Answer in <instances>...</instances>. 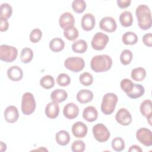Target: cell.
<instances>
[{
	"label": "cell",
	"mask_w": 152,
	"mask_h": 152,
	"mask_svg": "<svg viewBox=\"0 0 152 152\" xmlns=\"http://www.w3.org/2000/svg\"><path fill=\"white\" fill-rule=\"evenodd\" d=\"M65 67L74 72H78L82 71L85 66L84 60L80 57H69L64 61Z\"/></svg>",
	"instance_id": "6"
},
{
	"label": "cell",
	"mask_w": 152,
	"mask_h": 152,
	"mask_svg": "<svg viewBox=\"0 0 152 152\" xmlns=\"http://www.w3.org/2000/svg\"><path fill=\"white\" fill-rule=\"evenodd\" d=\"M40 84L45 89H50L55 85L54 78L50 75H45L41 78L40 80Z\"/></svg>",
	"instance_id": "33"
},
{
	"label": "cell",
	"mask_w": 152,
	"mask_h": 152,
	"mask_svg": "<svg viewBox=\"0 0 152 152\" xmlns=\"http://www.w3.org/2000/svg\"><path fill=\"white\" fill-rule=\"evenodd\" d=\"M144 92H145V89L142 85L134 83L133 88L132 89L131 91L127 94V96L131 99H135L140 98L142 96H143V94H144Z\"/></svg>",
	"instance_id": "28"
},
{
	"label": "cell",
	"mask_w": 152,
	"mask_h": 152,
	"mask_svg": "<svg viewBox=\"0 0 152 152\" xmlns=\"http://www.w3.org/2000/svg\"><path fill=\"white\" fill-rule=\"evenodd\" d=\"M83 117L87 122H94L98 118L97 110L94 106H87L83 110Z\"/></svg>",
	"instance_id": "21"
},
{
	"label": "cell",
	"mask_w": 152,
	"mask_h": 152,
	"mask_svg": "<svg viewBox=\"0 0 152 152\" xmlns=\"http://www.w3.org/2000/svg\"><path fill=\"white\" fill-rule=\"evenodd\" d=\"M56 83L61 87H66L70 84L71 78L68 74L65 73H61L57 77Z\"/></svg>",
	"instance_id": "38"
},
{
	"label": "cell",
	"mask_w": 152,
	"mask_h": 152,
	"mask_svg": "<svg viewBox=\"0 0 152 152\" xmlns=\"http://www.w3.org/2000/svg\"><path fill=\"white\" fill-rule=\"evenodd\" d=\"M73 11L77 13H83L86 8V2L83 0H74L72 2Z\"/></svg>",
	"instance_id": "34"
},
{
	"label": "cell",
	"mask_w": 152,
	"mask_h": 152,
	"mask_svg": "<svg viewBox=\"0 0 152 152\" xmlns=\"http://www.w3.org/2000/svg\"><path fill=\"white\" fill-rule=\"evenodd\" d=\"M146 71L142 67H137L133 69L131 73V78L135 81H142L146 77Z\"/></svg>",
	"instance_id": "27"
},
{
	"label": "cell",
	"mask_w": 152,
	"mask_h": 152,
	"mask_svg": "<svg viewBox=\"0 0 152 152\" xmlns=\"http://www.w3.org/2000/svg\"><path fill=\"white\" fill-rule=\"evenodd\" d=\"M64 36L68 40L74 41L79 36L78 30L75 26L71 27L64 31Z\"/></svg>",
	"instance_id": "32"
},
{
	"label": "cell",
	"mask_w": 152,
	"mask_h": 152,
	"mask_svg": "<svg viewBox=\"0 0 152 152\" xmlns=\"http://www.w3.org/2000/svg\"><path fill=\"white\" fill-rule=\"evenodd\" d=\"M138 27L143 30L149 29L151 27V13L150 8L145 4L138 5L135 10Z\"/></svg>",
	"instance_id": "1"
},
{
	"label": "cell",
	"mask_w": 152,
	"mask_h": 152,
	"mask_svg": "<svg viewBox=\"0 0 152 152\" xmlns=\"http://www.w3.org/2000/svg\"><path fill=\"white\" fill-rule=\"evenodd\" d=\"M72 50L75 53H84L87 50V43L83 39L77 40L74 42L72 45Z\"/></svg>",
	"instance_id": "29"
},
{
	"label": "cell",
	"mask_w": 152,
	"mask_h": 152,
	"mask_svg": "<svg viewBox=\"0 0 152 152\" xmlns=\"http://www.w3.org/2000/svg\"><path fill=\"white\" fill-rule=\"evenodd\" d=\"M142 42L144 44L148 46L151 47L152 46V34L151 33H147L144 34L142 37Z\"/></svg>",
	"instance_id": "42"
},
{
	"label": "cell",
	"mask_w": 152,
	"mask_h": 152,
	"mask_svg": "<svg viewBox=\"0 0 152 152\" xmlns=\"http://www.w3.org/2000/svg\"><path fill=\"white\" fill-rule=\"evenodd\" d=\"M134 83L128 78L123 79L120 83L121 89L126 94H129L133 88Z\"/></svg>",
	"instance_id": "39"
},
{
	"label": "cell",
	"mask_w": 152,
	"mask_h": 152,
	"mask_svg": "<svg viewBox=\"0 0 152 152\" xmlns=\"http://www.w3.org/2000/svg\"><path fill=\"white\" fill-rule=\"evenodd\" d=\"M4 118L8 123H14L17 121L19 117V113L15 106H8L4 112Z\"/></svg>",
	"instance_id": "17"
},
{
	"label": "cell",
	"mask_w": 152,
	"mask_h": 152,
	"mask_svg": "<svg viewBox=\"0 0 152 152\" xmlns=\"http://www.w3.org/2000/svg\"><path fill=\"white\" fill-rule=\"evenodd\" d=\"M99 27L104 31L112 33L116 30L117 24L113 18L107 16L102 18L99 23Z\"/></svg>",
	"instance_id": "10"
},
{
	"label": "cell",
	"mask_w": 152,
	"mask_h": 152,
	"mask_svg": "<svg viewBox=\"0 0 152 152\" xmlns=\"http://www.w3.org/2000/svg\"><path fill=\"white\" fill-rule=\"evenodd\" d=\"M36 103L32 93L26 92L23 94L21 99V111L25 115L32 114L36 109Z\"/></svg>",
	"instance_id": "4"
},
{
	"label": "cell",
	"mask_w": 152,
	"mask_h": 152,
	"mask_svg": "<svg viewBox=\"0 0 152 152\" xmlns=\"http://www.w3.org/2000/svg\"><path fill=\"white\" fill-rule=\"evenodd\" d=\"M117 5L120 8H126L130 6L131 1V0H118Z\"/></svg>",
	"instance_id": "43"
},
{
	"label": "cell",
	"mask_w": 152,
	"mask_h": 152,
	"mask_svg": "<svg viewBox=\"0 0 152 152\" xmlns=\"http://www.w3.org/2000/svg\"><path fill=\"white\" fill-rule=\"evenodd\" d=\"M119 21L121 24L124 27L131 26L133 23L132 13L128 11L122 12L119 15Z\"/></svg>",
	"instance_id": "24"
},
{
	"label": "cell",
	"mask_w": 152,
	"mask_h": 152,
	"mask_svg": "<svg viewBox=\"0 0 152 152\" xmlns=\"http://www.w3.org/2000/svg\"><path fill=\"white\" fill-rule=\"evenodd\" d=\"M33 52L30 48H24L20 53L21 61L24 64H28L33 59Z\"/></svg>",
	"instance_id": "30"
},
{
	"label": "cell",
	"mask_w": 152,
	"mask_h": 152,
	"mask_svg": "<svg viewBox=\"0 0 152 152\" xmlns=\"http://www.w3.org/2000/svg\"><path fill=\"white\" fill-rule=\"evenodd\" d=\"M1 10V16L0 18L8 20L12 14V7L8 3H3L0 7Z\"/></svg>",
	"instance_id": "31"
},
{
	"label": "cell",
	"mask_w": 152,
	"mask_h": 152,
	"mask_svg": "<svg viewBox=\"0 0 152 152\" xmlns=\"http://www.w3.org/2000/svg\"><path fill=\"white\" fill-rule=\"evenodd\" d=\"M115 119L120 125L127 126L132 122V116L126 109L121 108L115 115Z\"/></svg>",
	"instance_id": "11"
},
{
	"label": "cell",
	"mask_w": 152,
	"mask_h": 152,
	"mask_svg": "<svg viewBox=\"0 0 152 152\" xmlns=\"http://www.w3.org/2000/svg\"><path fill=\"white\" fill-rule=\"evenodd\" d=\"M68 97V93L65 90L56 89L50 94V99L53 102L59 103L64 102Z\"/></svg>",
	"instance_id": "22"
},
{
	"label": "cell",
	"mask_w": 152,
	"mask_h": 152,
	"mask_svg": "<svg viewBox=\"0 0 152 152\" xmlns=\"http://www.w3.org/2000/svg\"><path fill=\"white\" fill-rule=\"evenodd\" d=\"M60 27L64 30L74 26L75 18L73 15L69 12H65L62 14L59 19Z\"/></svg>",
	"instance_id": "12"
},
{
	"label": "cell",
	"mask_w": 152,
	"mask_h": 152,
	"mask_svg": "<svg viewBox=\"0 0 152 152\" xmlns=\"http://www.w3.org/2000/svg\"><path fill=\"white\" fill-rule=\"evenodd\" d=\"M55 139L58 144L64 146L69 142L70 135L66 131L61 130L56 134Z\"/></svg>",
	"instance_id": "23"
},
{
	"label": "cell",
	"mask_w": 152,
	"mask_h": 152,
	"mask_svg": "<svg viewBox=\"0 0 152 152\" xmlns=\"http://www.w3.org/2000/svg\"><path fill=\"white\" fill-rule=\"evenodd\" d=\"M94 95L91 91L87 89H82L80 90L76 96L77 101L81 103H87L90 102L93 99Z\"/></svg>",
	"instance_id": "20"
},
{
	"label": "cell",
	"mask_w": 152,
	"mask_h": 152,
	"mask_svg": "<svg viewBox=\"0 0 152 152\" xmlns=\"http://www.w3.org/2000/svg\"><path fill=\"white\" fill-rule=\"evenodd\" d=\"M136 138L138 141L146 147L152 145L151 131L146 128H141L137 131Z\"/></svg>",
	"instance_id": "9"
},
{
	"label": "cell",
	"mask_w": 152,
	"mask_h": 152,
	"mask_svg": "<svg viewBox=\"0 0 152 152\" xmlns=\"http://www.w3.org/2000/svg\"><path fill=\"white\" fill-rule=\"evenodd\" d=\"M9 23L8 20L1 18V26H0V31L3 32L5 31L8 29Z\"/></svg>",
	"instance_id": "44"
},
{
	"label": "cell",
	"mask_w": 152,
	"mask_h": 152,
	"mask_svg": "<svg viewBox=\"0 0 152 152\" xmlns=\"http://www.w3.org/2000/svg\"><path fill=\"white\" fill-rule=\"evenodd\" d=\"M87 126L83 122L78 121L74 123L72 126V133L76 138H84L87 135Z\"/></svg>",
	"instance_id": "13"
},
{
	"label": "cell",
	"mask_w": 152,
	"mask_h": 152,
	"mask_svg": "<svg viewBox=\"0 0 152 152\" xmlns=\"http://www.w3.org/2000/svg\"><path fill=\"white\" fill-rule=\"evenodd\" d=\"M133 54L129 49L124 50L120 55V61L122 64L127 65L129 64L132 59Z\"/></svg>",
	"instance_id": "35"
},
{
	"label": "cell",
	"mask_w": 152,
	"mask_h": 152,
	"mask_svg": "<svg viewBox=\"0 0 152 152\" xmlns=\"http://www.w3.org/2000/svg\"><path fill=\"white\" fill-rule=\"evenodd\" d=\"M140 110L141 115L147 118L148 124L151 125L152 103L151 100L147 99L144 100L140 104Z\"/></svg>",
	"instance_id": "14"
},
{
	"label": "cell",
	"mask_w": 152,
	"mask_h": 152,
	"mask_svg": "<svg viewBox=\"0 0 152 152\" xmlns=\"http://www.w3.org/2000/svg\"><path fill=\"white\" fill-rule=\"evenodd\" d=\"M59 113V106L58 103L52 101L46 105L45 108V114L48 118L50 119H55L57 118Z\"/></svg>",
	"instance_id": "19"
},
{
	"label": "cell",
	"mask_w": 152,
	"mask_h": 152,
	"mask_svg": "<svg viewBox=\"0 0 152 152\" xmlns=\"http://www.w3.org/2000/svg\"><path fill=\"white\" fill-rule=\"evenodd\" d=\"M63 114L66 119H74L77 118L79 114V108L75 103H69L64 106Z\"/></svg>",
	"instance_id": "15"
},
{
	"label": "cell",
	"mask_w": 152,
	"mask_h": 152,
	"mask_svg": "<svg viewBox=\"0 0 152 152\" xmlns=\"http://www.w3.org/2000/svg\"><path fill=\"white\" fill-rule=\"evenodd\" d=\"M122 41L126 45H133L137 43L138 36L132 31H126L122 35Z\"/></svg>",
	"instance_id": "26"
},
{
	"label": "cell",
	"mask_w": 152,
	"mask_h": 152,
	"mask_svg": "<svg viewBox=\"0 0 152 152\" xmlns=\"http://www.w3.org/2000/svg\"><path fill=\"white\" fill-rule=\"evenodd\" d=\"M1 144V151H4L7 149V145L5 143H4L2 141L0 142Z\"/></svg>",
	"instance_id": "46"
},
{
	"label": "cell",
	"mask_w": 152,
	"mask_h": 152,
	"mask_svg": "<svg viewBox=\"0 0 152 152\" xmlns=\"http://www.w3.org/2000/svg\"><path fill=\"white\" fill-rule=\"evenodd\" d=\"M79 80L82 85L84 86H89L91 85L93 82V77L90 73L84 72L80 75Z\"/></svg>",
	"instance_id": "37"
},
{
	"label": "cell",
	"mask_w": 152,
	"mask_h": 152,
	"mask_svg": "<svg viewBox=\"0 0 152 152\" xmlns=\"http://www.w3.org/2000/svg\"><path fill=\"white\" fill-rule=\"evenodd\" d=\"M112 64V59L107 55H96L90 61V67L95 72H106L111 68Z\"/></svg>",
	"instance_id": "2"
},
{
	"label": "cell",
	"mask_w": 152,
	"mask_h": 152,
	"mask_svg": "<svg viewBox=\"0 0 152 152\" xmlns=\"http://www.w3.org/2000/svg\"><path fill=\"white\" fill-rule=\"evenodd\" d=\"M109 36L102 32L96 33L91 42V45L93 49L96 50H103L109 42Z\"/></svg>",
	"instance_id": "8"
},
{
	"label": "cell",
	"mask_w": 152,
	"mask_h": 152,
	"mask_svg": "<svg viewBox=\"0 0 152 152\" xmlns=\"http://www.w3.org/2000/svg\"><path fill=\"white\" fill-rule=\"evenodd\" d=\"M42 37V31L39 28H34L30 32L29 39L32 43L39 42Z\"/></svg>",
	"instance_id": "40"
},
{
	"label": "cell",
	"mask_w": 152,
	"mask_h": 152,
	"mask_svg": "<svg viewBox=\"0 0 152 152\" xmlns=\"http://www.w3.org/2000/svg\"><path fill=\"white\" fill-rule=\"evenodd\" d=\"M129 152H142V149L137 145H132L128 149Z\"/></svg>",
	"instance_id": "45"
},
{
	"label": "cell",
	"mask_w": 152,
	"mask_h": 152,
	"mask_svg": "<svg viewBox=\"0 0 152 152\" xmlns=\"http://www.w3.org/2000/svg\"><path fill=\"white\" fill-rule=\"evenodd\" d=\"M86 148V144L82 140H75L71 145V150L73 152H83Z\"/></svg>",
	"instance_id": "41"
},
{
	"label": "cell",
	"mask_w": 152,
	"mask_h": 152,
	"mask_svg": "<svg viewBox=\"0 0 152 152\" xmlns=\"http://www.w3.org/2000/svg\"><path fill=\"white\" fill-rule=\"evenodd\" d=\"M118 99L116 94L107 93L105 94L102 99L101 104V110L106 115H111L115 110Z\"/></svg>",
	"instance_id": "3"
},
{
	"label": "cell",
	"mask_w": 152,
	"mask_h": 152,
	"mask_svg": "<svg viewBox=\"0 0 152 152\" xmlns=\"http://www.w3.org/2000/svg\"><path fill=\"white\" fill-rule=\"evenodd\" d=\"M7 76L11 81H18L23 78V72L20 67L17 65H14L8 69Z\"/></svg>",
	"instance_id": "18"
},
{
	"label": "cell",
	"mask_w": 152,
	"mask_h": 152,
	"mask_svg": "<svg viewBox=\"0 0 152 152\" xmlns=\"http://www.w3.org/2000/svg\"><path fill=\"white\" fill-rule=\"evenodd\" d=\"M112 147L116 151H121L125 148V141L121 137H115L112 141Z\"/></svg>",
	"instance_id": "36"
},
{
	"label": "cell",
	"mask_w": 152,
	"mask_h": 152,
	"mask_svg": "<svg viewBox=\"0 0 152 152\" xmlns=\"http://www.w3.org/2000/svg\"><path fill=\"white\" fill-rule=\"evenodd\" d=\"M64 41L59 37L53 38L49 42V48L53 52H61L64 49Z\"/></svg>",
	"instance_id": "25"
},
{
	"label": "cell",
	"mask_w": 152,
	"mask_h": 152,
	"mask_svg": "<svg viewBox=\"0 0 152 152\" xmlns=\"http://www.w3.org/2000/svg\"><path fill=\"white\" fill-rule=\"evenodd\" d=\"M95 17L91 13H86L84 14L81 20V27L84 31H86L93 30L95 26Z\"/></svg>",
	"instance_id": "16"
},
{
	"label": "cell",
	"mask_w": 152,
	"mask_h": 152,
	"mask_svg": "<svg viewBox=\"0 0 152 152\" xmlns=\"http://www.w3.org/2000/svg\"><path fill=\"white\" fill-rule=\"evenodd\" d=\"M18 55L16 48L7 45H1L0 46V59L6 62H12L15 61Z\"/></svg>",
	"instance_id": "5"
},
{
	"label": "cell",
	"mask_w": 152,
	"mask_h": 152,
	"mask_svg": "<svg viewBox=\"0 0 152 152\" xmlns=\"http://www.w3.org/2000/svg\"><path fill=\"white\" fill-rule=\"evenodd\" d=\"M92 132L94 138L100 142L107 141L110 136V131L103 124H97L93 126Z\"/></svg>",
	"instance_id": "7"
}]
</instances>
